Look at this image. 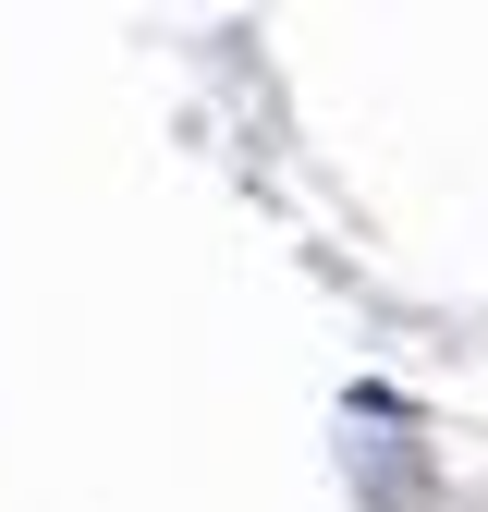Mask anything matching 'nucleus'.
Segmentation results:
<instances>
[]
</instances>
